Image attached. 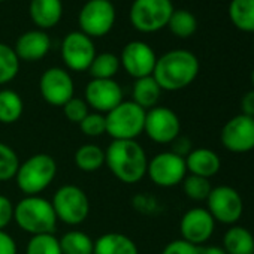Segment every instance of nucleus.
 Masks as SVG:
<instances>
[{"label":"nucleus","instance_id":"obj_1","mask_svg":"<svg viewBox=\"0 0 254 254\" xmlns=\"http://www.w3.org/2000/svg\"><path fill=\"white\" fill-rule=\"evenodd\" d=\"M105 165L123 184H136L147 175L148 157L136 139L112 141L105 150Z\"/></svg>","mask_w":254,"mask_h":254},{"label":"nucleus","instance_id":"obj_2","mask_svg":"<svg viewBox=\"0 0 254 254\" xmlns=\"http://www.w3.org/2000/svg\"><path fill=\"white\" fill-rule=\"evenodd\" d=\"M199 70V60L191 51L172 50L157 59L153 78L163 91H180L194 82Z\"/></svg>","mask_w":254,"mask_h":254},{"label":"nucleus","instance_id":"obj_3","mask_svg":"<svg viewBox=\"0 0 254 254\" xmlns=\"http://www.w3.org/2000/svg\"><path fill=\"white\" fill-rule=\"evenodd\" d=\"M14 221L32 236L54 233L59 223L51 200L42 196H24L14 206Z\"/></svg>","mask_w":254,"mask_h":254},{"label":"nucleus","instance_id":"obj_4","mask_svg":"<svg viewBox=\"0 0 254 254\" xmlns=\"http://www.w3.org/2000/svg\"><path fill=\"white\" fill-rule=\"evenodd\" d=\"M57 175V162L47 153L30 156L20 163L15 183L26 196H39L47 190Z\"/></svg>","mask_w":254,"mask_h":254},{"label":"nucleus","instance_id":"obj_5","mask_svg":"<svg viewBox=\"0 0 254 254\" xmlns=\"http://www.w3.org/2000/svg\"><path fill=\"white\" fill-rule=\"evenodd\" d=\"M147 111L132 100H123L112 111L105 114L106 135L112 141H130L144 133Z\"/></svg>","mask_w":254,"mask_h":254},{"label":"nucleus","instance_id":"obj_6","mask_svg":"<svg viewBox=\"0 0 254 254\" xmlns=\"http://www.w3.org/2000/svg\"><path fill=\"white\" fill-rule=\"evenodd\" d=\"M57 220L67 226L82 224L90 214V200L87 193L73 184L59 187L51 199Z\"/></svg>","mask_w":254,"mask_h":254},{"label":"nucleus","instance_id":"obj_7","mask_svg":"<svg viewBox=\"0 0 254 254\" xmlns=\"http://www.w3.org/2000/svg\"><path fill=\"white\" fill-rule=\"evenodd\" d=\"M174 11L172 0H133L129 20L138 32L154 33L168 26Z\"/></svg>","mask_w":254,"mask_h":254},{"label":"nucleus","instance_id":"obj_8","mask_svg":"<svg viewBox=\"0 0 254 254\" xmlns=\"http://www.w3.org/2000/svg\"><path fill=\"white\" fill-rule=\"evenodd\" d=\"M117 12L111 0H88L79 11V32L88 38L106 36L115 24Z\"/></svg>","mask_w":254,"mask_h":254},{"label":"nucleus","instance_id":"obj_9","mask_svg":"<svg viewBox=\"0 0 254 254\" xmlns=\"http://www.w3.org/2000/svg\"><path fill=\"white\" fill-rule=\"evenodd\" d=\"M206 209L215 223L233 226L244 214V200L236 189L230 186H217L212 187L206 199Z\"/></svg>","mask_w":254,"mask_h":254},{"label":"nucleus","instance_id":"obj_10","mask_svg":"<svg viewBox=\"0 0 254 254\" xmlns=\"http://www.w3.org/2000/svg\"><path fill=\"white\" fill-rule=\"evenodd\" d=\"M144 132L147 136L160 145L172 144L181 135V121L175 111L168 106H154L145 114Z\"/></svg>","mask_w":254,"mask_h":254},{"label":"nucleus","instance_id":"obj_11","mask_svg":"<svg viewBox=\"0 0 254 254\" xmlns=\"http://www.w3.org/2000/svg\"><path fill=\"white\" fill-rule=\"evenodd\" d=\"M147 177L157 187H175L187 177L186 159L174 154L172 151H162L148 160Z\"/></svg>","mask_w":254,"mask_h":254},{"label":"nucleus","instance_id":"obj_12","mask_svg":"<svg viewBox=\"0 0 254 254\" xmlns=\"http://www.w3.org/2000/svg\"><path fill=\"white\" fill-rule=\"evenodd\" d=\"M221 145L233 154H245L254 150V118L244 114L224 123L220 132Z\"/></svg>","mask_w":254,"mask_h":254},{"label":"nucleus","instance_id":"obj_13","mask_svg":"<svg viewBox=\"0 0 254 254\" xmlns=\"http://www.w3.org/2000/svg\"><path fill=\"white\" fill-rule=\"evenodd\" d=\"M96 47L93 39L82 32H70L62 42V59L67 69L73 72L88 70L93 59L96 57Z\"/></svg>","mask_w":254,"mask_h":254},{"label":"nucleus","instance_id":"obj_14","mask_svg":"<svg viewBox=\"0 0 254 254\" xmlns=\"http://www.w3.org/2000/svg\"><path fill=\"white\" fill-rule=\"evenodd\" d=\"M39 91L48 105L62 108L75 96V84L66 69L50 67L39 79Z\"/></svg>","mask_w":254,"mask_h":254},{"label":"nucleus","instance_id":"obj_15","mask_svg":"<svg viewBox=\"0 0 254 254\" xmlns=\"http://www.w3.org/2000/svg\"><path fill=\"white\" fill-rule=\"evenodd\" d=\"M156 62L157 56L154 50L142 41H132L126 44L120 56L121 67L135 79L151 76Z\"/></svg>","mask_w":254,"mask_h":254},{"label":"nucleus","instance_id":"obj_16","mask_svg":"<svg viewBox=\"0 0 254 254\" xmlns=\"http://www.w3.org/2000/svg\"><path fill=\"white\" fill-rule=\"evenodd\" d=\"M181 239L202 247L205 245L215 232V220L206 208H191L180 220Z\"/></svg>","mask_w":254,"mask_h":254},{"label":"nucleus","instance_id":"obj_17","mask_svg":"<svg viewBox=\"0 0 254 254\" xmlns=\"http://www.w3.org/2000/svg\"><path fill=\"white\" fill-rule=\"evenodd\" d=\"M84 100L99 114H108L123 102V90L115 79H91L85 85Z\"/></svg>","mask_w":254,"mask_h":254},{"label":"nucleus","instance_id":"obj_18","mask_svg":"<svg viewBox=\"0 0 254 254\" xmlns=\"http://www.w3.org/2000/svg\"><path fill=\"white\" fill-rule=\"evenodd\" d=\"M51 48V39L44 30H29L23 33L14 47V51L20 62H38L42 60Z\"/></svg>","mask_w":254,"mask_h":254},{"label":"nucleus","instance_id":"obj_19","mask_svg":"<svg viewBox=\"0 0 254 254\" xmlns=\"http://www.w3.org/2000/svg\"><path fill=\"white\" fill-rule=\"evenodd\" d=\"M186 166L187 174L211 180L220 172L221 159L211 148H193L191 153L186 157Z\"/></svg>","mask_w":254,"mask_h":254},{"label":"nucleus","instance_id":"obj_20","mask_svg":"<svg viewBox=\"0 0 254 254\" xmlns=\"http://www.w3.org/2000/svg\"><path fill=\"white\" fill-rule=\"evenodd\" d=\"M30 18L39 30L56 27L63 17L62 0H30Z\"/></svg>","mask_w":254,"mask_h":254},{"label":"nucleus","instance_id":"obj_21","mask_svg":"<svg viewBox=\"0 0 254 254\" xmlns=\"http://www.w3.org/2000/svg\"><path fill=\"white\" fill-rule=\"evenodd\" d=\"M93 254H139L132 238L118 232H108L94 241Z\"/></svg>","mask_w":254,"mask_h":254},{"label":"nucleus","instance_id":"obj_22","mask_svg":"<svg viewBox=\"0 0 254 254\" xmlns=\"http://www.w3.org/2000/svg\"><path fill=\"white\" fill-rule=\"evenodd\" d=\"M221 247L227 254H254V235L244 226H229Z\"/></svg>","mask_w":254,"mask_h":254},{"label":"nucleus","instance_id":"obj_23","mask_svg":"<svg viewBox=\"0 0 254 254\" xmlns=\"http://www.w3.org/2000/svg\"><path fill=\"white\" fill-rule=\"evenodd\" d=\"M162 91L163 90L160 88L157 81L153 78V75L135 79V84L132 88V102H135L142 109L148 111V109L157 106Z\"/></svg>","mask_w":254,"mask_h":254},{"label":"nucleus","instance_id":"obj_24","mask_svg":"<svg viewBox=\"0 0 254 254\" xmlns=\"http://www.w3.org/2000/svg\"><path fill=\"white\" fill-rule=\"evenodd\" d=\"M24 112V102L21 96L11 90H0V123L2 124H14L17 123Z\"/></svg>","mask_w":254,"mask_h":254},{"label":"nucleus","instance_id":"obj_25","mask_svg":"<svg viewBox=\"0 0 254 254\" xmlns=\"http://www.w3.org/2000/svg\"><path fill=\"white\" fill-rule=\"evenodd\" d=\"M229 18L241 32L254 33V0H232Z\"/></svg>","mask_w":254,"mask_h":254},{"label":"nucleus","instance_id":"obj_26","mask_svg":"<svg viewBox=\"0 0 254 254\" xmlns=\"http://www.w3.org/2000/svg\"><path fill=\"white\" fill-rule=\"evenodd\" d=\"M73 160L79 171L93 174L105 165V150L96 144H85L76 150Z\"/></svg>","mask_w":254,"mask_h":254},{"label":"nucleus","instance_id":"obj_27","mask_svg":"<svg viewBox=\"0 0 254 254\" xmlns=\"http://www.w3.org/2000/svg\"><path fill=\"white\" fill-rule=\"evenodd\" d=\"M62 254H93L94 239L82 230H69L60 239Z\"/></svg>","mask_w":254,"mask_h":254},{"label":"nucleus","instance_id":"obj_28","mask_svg":"<svg viewBox=\"0 0 254 254\" xmlns=\"http://www.w3.org/2000/svg\"><path fill=\"white\" fill-rule=\"evenodd\" d=\"M121 64L120 57L112 53H100L93 59L88 72L93 79H114Z\"/></svg>","mask_w":254,"mask_h":254},{"label":"nucleus","instance_id":"obj_29","mask_svg":"<svg viewBox=\"0 0 254 254\" xmlns=\"http://www.w3.org/2000/svg\"><path fill=\"white\" fill-rule=\"evenodd\" d=\"M171 33L175 35L177 38L187 39L193 36L197 30V20L196 17L186 9H175L171 15V20L168 26Z\"/></svg>","mask_w":254,"mask_h":254},{"label":"nucleus","instance_id":"obj_30","mask_svg":"<svg viewBox=\"0 0 254 254\" xmlns=\"http://www.w3.org/2000/svg\"><path fill=\"white\" fill-rule=\"evenodd\" d=\"M20 72V59L14 48L0 42V85H5L15 79Z\"/></svg>","mask_w":254,"mask_h":254},{"label":"nucleus","instance_id":"obj_31","mask_svg":"<svg viewBox=\"0 0 254 254\" xmlns=\"http://www.w3.org/2000/svg\"><path fill=\"white\" fill-rule=\"evenodd\" d=\"M181 184H183L184 194L194 202H203V200L206 202L212 190L211 181L208 178H202V177L190 175V174L183 180Z\"/></svg>","mask_w":254,"mask_h":254},{"label":"nucleus","instance_id":"obj_32","mask_svg":"<svg viewBox=\"0 0 254 254\" xmlns=\"http://www.w3.org/2000/svg\"><path fill=\"white\" fill-rule=\"evenodd\" d=\"M26 254H62L59 238L54 233L35 235L27 242Z\"/></svg>","mask_w":254,"mask_h":254},{"label":"nucleus","instance_id":"obj_33","mask_svg":"<svg viewBox=\"0 0 254 254\" xmlns=\"http://www.w3.org/2000/svg\"><path fill=\"white\" fill-rule=\"evenodd\" d=\"M20 166L18 154L12 147L0 141V181H11L15 178Z\"/></svg>","mask_w":254,"mask_h":254},{"label":"nucleus","instance_id":"obj_34","mask_svg":"<svg viewBox=\"0 0 254 254\" xmlns=\"http://www.w3.org/2000/svg\"><path fill=\"white\" fill-rule=\"evenodd\" d=\"M81 132L88 138H99L106 133V120L103 114L90 112L79 124Z\"/></svg>","mask_w":254,"mask_h":254},{"label":"nucleus","instance_id":"obj_35","mask_svg":"<svg viewBox=\"0 0 254 254\" xmlns=\"http://www.w3.org/2000/svg\"><path fill=\"white\" fill-rule=\"evenodd\" d=\"M63 114L64 117L75 124H79L88 114H90V108L87 105V102L81 97H72L69 102H66L63 106Z\"/></svg>","mask_w":254,"mask_h":254},{"label":"nucleus","instance_id":"obj_36","mask_svg":"<svg viewBox=\"0 0 254 254\" xmlns=\"http://www.w3.org/2000/svg\"><path fill=\"white\" fill-rule=\"evenodd\" d=\"M132 208L144 215H156L160 211L159 200L147 193H138L132 197Z\"/></svg>","mask_w":254,"mask_h":254},{"label":"nucleus","instance_id":"obj_37","mask_svg":"<svg viewBox=\"0 0 254 254\" xmlns=\"http://www.w3.org/2000/svg\"><path fill=\"white\" fill-rule=\"evenodd\" d=\"M162 254H199V247L184 239H175L165 245Z\"/></svg>","mask_w":254,"mask_h":254},{"label":"nucleus","instance_id":"obj_38","mask_svg":"<svg viewBox=\"0 0 254 254\" xmlns=\"http://www.w3.org/2000/svg\"><path fill=\"white\" fill-rule=\"evenodd\" d=\"M14 206L8 196L0 194V230H5L14 220Z\"/></svg>","mask_w":254,"mask_h":254},{"label":"nucleus","instance_id":"obj_39","mask_svg":"<svg viewBox=\"0 0 254 254\" xmlns=\"http://www.w3.org/2000/svg\"><path fill=\"white\" fill-rule=\"evenodd\" d=\"M191 150H193V144H191V141H190L187 136L180 135L178 138H175V139L172 141V144H171V150H169V151H172L174 154H177V156H180V157L186 159V157L191 153Z\"/></svg>","mask_w":254,"mask_h":254},{"label":"nucleus","instance_id":"obj_40","mask_svg":"<svg viewBox=\"0 0 254 254\" xmlns=\"http://www.w3.org/2000/svg\"><path fill=\"white\" fill-rule=\"evenodd\" d=\"M17 242L15 239L5 230H0V254H17Z\"/></svg>","mask_w":254,"mask_h":254},{"label":"nucleus","instance_id":"obj_41","mask_svg":"<svg viewBox=\"0 0 254 254\" xmlns=\"http://www.w3.org/2000/svg\"><path fill=\"white\" fill-rule=\"evenodd\" d=\"M241 114L254 118V90L247 91L241 99Z\"/></svg>","mask_w":254,"mask_h":254},{"label":"nucleus","instance_id":"obj_42","mask_svg":"<svg viewBox=\"0 0 254 254\" xmlns=\"http://www.w3.org/2000/svg\"><path fill=\"white\" fill-rule=\"evenodd\" d=\"M199 254H227L220 245H202L199 247Z\"/></svg>","mask_w":254,"mask_h":254},{"label":"nucleus","instance_id":"obj_43","mask_svg":"<svg viewBox=\"0 0 254 254\" xmlns=\"http://www.w3.org/2000/svg\"><path fill=\"white\" fill-rule=\"evenodd\" d=\"M251 84H253V90H254V69L251 72Z\"/></svg>","mask_w":254,"mask_h":254},{"label":"nucleus","instance_id":"obj_44","mask_svg":"<svg viewBox=\"0 0 254 254\" xmlns=\"http://www.w3.org/2000/svg\"><path fill=\"white\" fill-rule=\"evenodd\" d=\"M0 2H5V0H0Z\"/></svg>","mask_w":254,"mask_h":254}]
</instances>
